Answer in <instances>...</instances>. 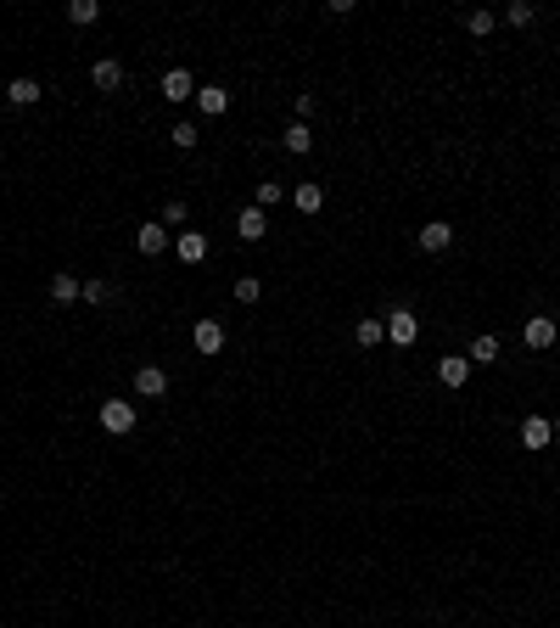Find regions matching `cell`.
<instances>
[{"label":"cell","instance_id":"11","mask_svg":"<svg viewBox=\"0 0 560 628\" xmlns=\"http://www.w3.org/2000/svg\"><path fill=\"white\" fill-rule=\"evenodd\" d=\"M230 230H236V242H241V247H264V242H269V230H275V214H264V208L247 197V202L236 208V219H230Z\"/></svg>","mask_w":560,"mask_h":628},{"label":"cell","instance_id":"22","mask_svg":"<svg viewBox=\"0 0 560 628\" xmlns=\"http://www.w3.org/2000/svg\"><path fill=\"white\" fill-rule=\"evenodd\" d=\"M112 303H118V281L84 275V286H79V309H84V314H101V309H112Z\"/></svg>","mask_w":560,"mask_h":628},{"label":"cell","instance_id":"24","mask_svg":"<svg viewBox=\"0 0 560 628\" xmlns=\"http://www.w3.org/2000/svg\"><path fill=\"white\" fill-rule=\"evenodd\" d=\"M202 129H208L202 118H174V124L163 129V135H168V146H174V152H185V157H191L196 146H202Z\"/></svg>","mask_w":560,"mask_h":628},{"label":"cell","instance_id":"4","mask_svg":"<svg viewBox=\"0 0 560 628\" xmlns=\"http://www.w3.org/2000/svg\"><path fill=\"white\" fill-rule=\"evenodd\" d=\"M521 348H527V354H555L560 348V320L549 309H532V314H521Z\"/></svg>","mask_w":560,"mask_h":628},{"label":"cell","instance_id":"10","mask_svg":"<svg viewBox=\"0 0 560 628\" xmlns=\"http://www.w3.org/2000/svg\"><path fill=\"white\" fill-rule=\"evenodd\" d=\"M45 79H34V73H12L6 85H0V101H6V113H34V107H45Z\"/></svg>","mask_w":560,"mask_h":628},{"label":"cell","instance_id":"21","mask_svg":"<svg viewBox=\"0 0 560 628\" xmlns=\"http://www.w3.org/2000/svg\"><path fill=\"white\" fill-rule=\"evenodd\" d=\"M460 29H465V40L488 45L493 34H499V12H493V6H465V12H460Z\"/></svg>","mask_w":560,"mask_h":628},{"label":"cell","instance_id":"14","mask_svg":"<svg viewBox=\"0 0 560 628\" xmlns=\"http://www.w3.org/2000/svg\"><path fill=\"white\" fill-rule=\"evenodd\" d=\"M196 118L202 124H219V118H230V107H236V96H230V85L224 79H202V90H196Z\"/></svg>","mask_w":560,"mask_h":628},{"label":"cell","instance_id":"26","mask_svg":"<svg viewBox=\"0 0 560 628\" xmlns=\"http://www.w3.org/2000/svg\"><path fill=\"white\" fill-rule=\"evenodd\" d=\"M157 225H168L174 236H180V230H191V197H174V191H168L163 208H157Z\"/></svg>","mask_w":560,"mask_h":628},{"label":"cell","instance_id":"28","mask_svg":"<svg viewBox=\"0 0 560 628\" xmlns=\"http://www.w3.org/2000/svg\"><path fill=\"white\" fill-rule=\"evenodd\" d=\"M62 17H68L73 29H96L107 12H101V0H68V6H62Z\"/></svg>","mask_w":560,"mask_h":628},{"label":"cell","instance_id":"2","mask_svg":"<svg viewBox=\"0 0 560 628\" xmlns=\"http://www.w3.org/2000/svg\"><path fill=\"white\" fill-rule=\"evenodd\" d=\"M454 247H460V225H454V219H420L415 225V253L420 258H448L454 253Z\"/></svg>","mask_w":560,"mask_h":628},{"label":"cell","instance_id":"8","mask_svg":"<svg viewBox=\"0 0 560 628\" xmlns=\"http://www.w3.org/2000/svg\"><path fill=\"white\" fill-rule=\"evenodd\" d=\"M381 320H387V348H398V354H409V348L420 343V331H426V320H420L409 303H392V309H381Z\"/></svg>","mask_w":560,"mask_h":628},{"label":"cell","instance_id":"5","mask_svg":"<svg viewBox=\"0 0 560 628\" xmlns=\"http://www.w3.org/2000/svg\"><path fill=\"white\" fill-rule=\"evenodd\" d=\"M196 90H202V79L191 73V62H168L157 73V101H168V107H191Z\"/></svg>","mask_w":560,"mask_h":628},{"label":"cell","instance_id":"12","mask_svg":"<svg viewBox=\"0 0 560 628\" xmlns=\"http://www.w3.org/2000/svg\"><path fill=\"white\" fill-rule=\"evenodd\" d=\"M516 443L527 449V455H544V449H555V421H549V410H527L516 421Z\"/></svg>","mask_w":560,"mask_h":628},{"label":"cell","instance_id":"18","mask_svg":"<svg viewBox=\"0 0 560 628\" xmlns=\"http://www.w3.org/2000/svg\"><path fill=\"white\" fill-rule=\"evenodd\" d=\"M504 354H510V348H504V337H499V331H476L471 343H465V359H471L476 371H499V365H504Z\"/></svg>","mask_w":560,"mask_h":628},{"label":"cell","instance_id":"20","mask_svg":"<svg viewBox=\"0 0 560 628\" xmlns=\"http://www.w3.org/2000/svg\"><path fill=\"white\" fill-rule=\"evenodd\" d=\"M348 337H353L359 354H381V348H387V320H381V314H359Z\"/></svg>","mask_w":560,"mask_h":628},{"label":"cell","instance_id":"23","mask_svg":"<svg viewBox=\"0 0 560 628\" xmlns=\"http://www.w3.org/2000/svg\"><path fill=\"white\" fill-rule=\"evenodd\" d=\"M252 202H258L264 214H275V208H286V202H292V186H286L280 174H264V180H252Z\"/></svg>","mask_w":560,"mask_h":628},{"label":"cell","instance_id":"29","mask_svg":"<svg viewBox=\"0 0 560 628\" xmlns=\"http://www.w3.org/2000/svg\"><path fill=\"white\" fill-rule=\"evenodd\" d=\"M549 421H555V443H560V410H555V415H549Z\"/></svg>","mask_w":560,"mask_h":628},{"label":"cell","instance_id":"9","mask_svg":"<svg viewBox=\"0 0 560 628\" xmlns=\"http://www.w3.org/2000/svg\"><path fill=\"white\" fill-rule=\"evenodd\" d=\"M476 376V365L465 359V348H443V354L432 359V382L443 387V393H465Z\"/></svg>","mask_w":560,"mask_h":628},{"label":"cell","instance_id":"19","mask_svg":"<svg viewBox=\"0 0 560 628\" xmlns=\"http://www.w3.org/2000/svg\"><path fill=\"white\" fill-rule=\"evenodd\" d=\"M314 146H320V129L303 124V118H286L280 124V152L286 157H314Z\"/></svg>","mask_w":560,"mask_h":628},{"label":"cell","instance_id":"15","mask_svg":"<svg viewBox=\"0 0 560 628\" xmlns=\"http://www.w3.org/2000/svg\"><path fill=\"white\" fill-rule=\"evenodd\" d=\"M168 258H174V264H180V270H202V264H208V258H213V236H208V230H180V236H174V253H168Z\"/></svg>","mask_w":560,"mask_h":628},{"label":"cell","instance_id":"17","mask_svg":"<svg viewBox=\"0 0 560 628\" xmlns=\"http://www.w3.org/2000/svg\"><path fill=\"white\" fill-rule=\"evenodd\" d=\"M79 286H84V275L62 264V270H51V281H45V303H51V309H62V314L79 309Z\"/></svg>","mask_w":560,"mask_h":628},{"label":"cell","instance_id":"27","mask_svg":"<svg viewBox=\"0 0 560 628\" xmlns=\"http://www.w3.org/2000/svg\"><path fill=\"white\" fill-rule=\"evenodd\" d=\"M499 23L504 29H538V6H532V0H504V12H499Z\"/></svg>","mask_w":560,"mask_h":628},{"label":"cell","instance_id":"25","mask_svg":"<svg viewBox=\"0 0 560 628\" xmlns=\"http://www.w3.org/2000/svg\"><path fill=\"white\" fill-rule=\"evenodd\" d=\"M230 298H236L241 309H258V303H264V275H252V270H230Z\"/></svg>","mask_w":560,"mask_h":628},{"label":"cell","instance_id":"6","mask_svg":"<svg viewBox=\"0 0 560 628\" xmlns=\"http://www.w3.org/2000/svg\"><path fill=\"white\" fill-rule=\"evenodd\" d=\"M325 202H331V180H325V174H297L292 180V202H286V208H292L297 219H320Z\"/></svg>","mask_w":560,"mask_h":628},{"label":"cell","instance_id":"13","mask_svg":"<svg viewBox=\"0 0 560 628\" xmlns=\"http://www.w3.org/2000/svg\"><path fill=\"white\" fill-rule=\"evenodd\" d=\"M84 79H90V90H101V96H124L129 90V62L124 57H96L90 68H84Z\"/></svg>","mask_w":560,"mask_h":628},{"label":"cell","instance_id":"3","mask_svg":"<svg viewBox=\"0 0 560 628\" xmlns=\"http://www.w3.org/2000/svg\"><path fill=\"white\" fill-rule=\"evenodd\" d=\"M129 387H135V404H163L174 393V371L157 365V359H140L135 371H129Z\"/></svg>","mask_w":560,"mask_h":628},{"label":"cell","instance_id":"1","mask_svg":"<svg viewBox=\"0 0 560 628\" xmlns=\"http://www.w3.org/2000/svg\"><path fill=\"white\" fill-rule=\"evenodd\" d=\"M96 427H101V438H129L140 427V404L124 399V393H107L96 404Z\"/></svg>","mask_w":560,"mask_h":628},{"label":"cell","instance_id":"16","mask_svg":"<svg viewBox=\"0 0 560 628\" xmlns=\"http://www.w3.org/2000/svg\"><path fill=\"white\" fill-rule=\"evenodd\" d=\"M135 253L146 258V264H163V258L174 253V230H168V225H157V219L135 225Z\"/></svg>","mask_w":560,"mask_h":628},{"label":"cell","instance_id":"7","mask_svg":"<svg viewBox=\"0 0 560 628\" xmlns=\"http://www.w3.org/2000/svg\"><path fill=\"white\" fill-rule=\"evenodd\" d=\"M224 348H230V320H224V314H196L191 320V354L219 359Z\"/></svg>","mask_w":560,"mask_h":628}]
</instances>
